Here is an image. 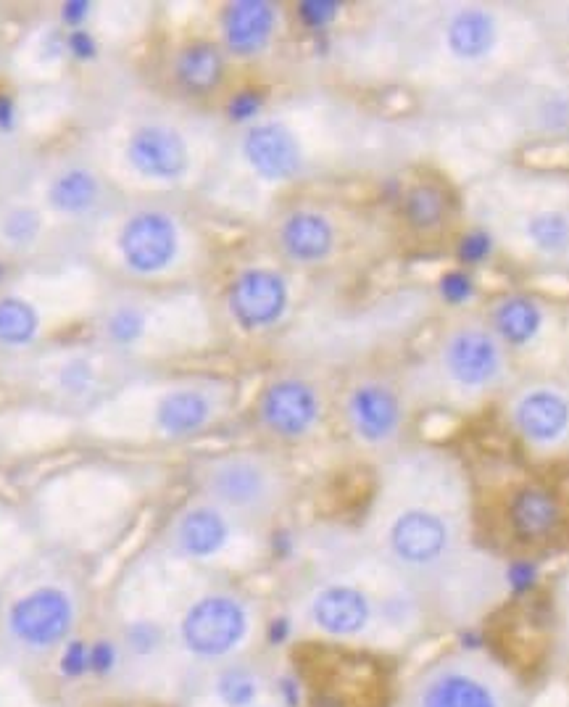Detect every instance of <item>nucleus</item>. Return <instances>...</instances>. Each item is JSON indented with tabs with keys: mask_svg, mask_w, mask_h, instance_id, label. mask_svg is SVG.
I'll return each mask as SVG.
<instances>
[{
	"mask_svg": "<svg viewBox=\"0 0 569 707\" xmlns=\"http://www.w3.org/2000/svg\"><path fill=\"white\" fill-rule=\"evenodd\" d=\"M540 309L525 296H512V299L501 301L496 309V328L506 341L514 346H522L538 333L540 328Z\"/></svg>",
	"mask_w": 569,
	"mask_h": 707,
	"instance_id": "24",
	"label": "nucleus"
},
{
	"mask_svg": "<svg viewBox=\"0 0 569 707\" xmlns=\"http://www.w3.org/2000/svg\"><path fill=\"white\" fill-rule=\"evenodd\" d=\"M40 231H43V219H40V214L30 206L11 208L3 222H0V233H3V238L9 240L11 246L35 244Z\"/></svg>",
	"mask_w": 569,
	"mask_h": 707,
	"instance_id": "28",
	"label": "nucleus"
},
{
	"mask_svg": "<svg viewBox=\"0 0 569 707\" xmlns=\"http://www.w3.org/2000/svg\"><path fill=\"white\" fill-rule=\"evenodd\" d=\"M100 183L93 172L74 170L61 172L51 185H47V204L61 214H83L87 208L98 204Z\"/></svg>",
	"mask_w": 569,
	"mask_h": 707,
	"instance_id": "22",
	"label": "nucleus"
},
{
	"mask_svg": "<svg viewBox=\"0 0 569 707\" xmlns=\"http://www.w3.org/2000/svg\"><path fill=\"white\" fill-rule=\"evenodd\" d=\"M178 225L161 212H138L119 233V251L125 265L140 275H153L178 257Z\"/></svg>",
	"mask_w": 569,
	"mask_h": 707,
	"instance_id": "7",
	"label": "nucleus"
},
{
	"mask_svg": "<svg viewBox=\"0 0 569 707\" xmlns=\"http://www.w3.org/2000/svg\"><path fill=\"white\" fill-rule=\"evenodd\" d=\"M491 248H493L491 235L470 233L464 235L462 244H459V257H462V261H466V265H480V261L491 257Z\"/></svg>",
	"mask_w": 569,
	"mask_h": 707,
	"instance_id": "34",
	"label": "nucleus"
},
{
	"mask_svg": "<svg viewBox=\"0 0 569 707\" xmlns=\"http://www.w3.org/2000/svg\"><path fill=\"white\" fill-rule=\"evenodd\" d=\"M17 127V100L9 93H0V130L11 132Z\"/></svg>",
	"mask_w": 569,
	"mask_h": 707,
	"instance_id": "40",
	"label": "nucleus"
},
{
	"mask_svg": "<svg viewBox=\"0 0 569 707\" xmlns=\"http://www.w3.org/2000/svg\"><path fill=\"white\" fill-rule=\"evenodd\" d=\"M385 538H388L393 560L411 574H438L440 589V578H445V565L453 560V549H457V525L451 515L425 504L404 507L390 521Z\"/></svg>",
	"mask_w": 569,
	"mask_h": 707,
	"instance_id": "3",
	"label": "nucleus"
},
{
	"mask_svg": "<svg viewBox=\"0 0 569 707\" xmlns=\"http://www.w3.org/2000/svg\"><path fill=\"white\" fill-rule=\"evenodd\" d=\"M90 383H93L90 362L72 360L69 365H64V369H61V386L72 390V394H83V390L90 388Z\"/></svg>",
	"mask_w": 569,
	"mask_h": 707,
	"instance_id": "33",
	"label": "nucleus"
},
{
	"mask_svg": "<svg viewBox=\"0 0 569 707\" xmlns=\"http://www.w3.org/2000/svg\"><path fill=\"white\" fill-rule=\"evenodd\" d=\"M496 43V22L487 11H459L449 24V49L459 58H480Z\"/></svg>",
	"mask_w": 569,
	"mask_h": 707,
	"instance_id": "21",
	"label": "nucleus"
},
{
	"mask_svg": "<svg viewBox=\"0 0 569 707\" xmlns=\"http://www.w3.org/2000/svg\"><path fill=\"white\" fill-rule=\"evenodd\" d=\"M527 238L546 254H559L569 246V217L561 212H540L527 222Z\"/></svg>",
	"mask_w": 569,
	"mask_h": 707,
	"instance_id": "27",
	"label": "nucleus"
},
{
	"mask_svg": "<svg viewBox=\"0 0 569 707\" xmlns=\"http://www.w3.org/2000/svg\"><path fill=\"white\" fill-rule=\"evenodd\" d=\"M261 692V676L254 665H225L214 678V695L225 707H254Z\"/></svg>",
	"mask_w": 569,
	"mask_h": 707,
	"instance_id": "23",
	"label": "nucleus"
},
{
	"mask_svg": "<svg viewBox=\"0 0 569 707\" xmlns=\"http://www.w3.org/2000/svg\"><path fill=\"white\" fill-rule=\"evenodd\" d=\"M243 157L264 180H290L301 172L303 153L296 135L280 122L254 125L243 138Z\"/></svg>",
	"mask_w": 569,
	"mask_h": 707,
	"instance_id": "12",
	"label": "nucleus"
},
{
	"mask_svg": "<svg viewBox=\"0 0 569 707\" xmlns=\"http://www.w3.org/2000/svg\"><path fill=\"white\" fill-rule=\"evenodd\" d=\"M254 707H267V705H254Z\"/></svg>",
	"mask_w": 569,
	"mask_h": 707,
	"instance_id": "41",
	"label": "nucleus"
},
{
	"mask_svg": "<svg viewBox=\"0 0 569 707\" xmlns=\"http://www.w3.org/2000/svg\"><path fill=\"white\" fill-rule=\"evenodd\" d=\"M127 644L138 655H151L161 646V631L155 623H135L127 631Z\"/></svg>",
	"mask_w": 569,
	"mask_h": 707,
	"instance_id": "31",
	"label": "nucleus"
},
{
	"mask_svg": "<svg viewBox=\"0 0 569 707\" xmlns=\"http://www.w3.org/2000/svg\"><path fill=\"white\" fill-rule=\"evenodd\" d=\"M377 608L372 597L354 583H328L311 597L309 621L330 639H358L372 629Z\"/></svg>",
	"mask_w": 569,
	"mask_h": 707,
	"instance_id": "6",
	"label": "nucleus"
},
{
	"mask_svg": "<svg viewBox=\"0 0 569 707\" xmlns=\"http://www.w3.org/2000/svg\"><path fill=\"white\" fill-rule=\"evenodd\" d=\"M127 161L142 178L174 183L187 172L190 153L178 130L164 125H142L127 140Z\"/></svg>",
	"mask_w": 569,
	"mask_h": 707,
	"instance_id": "9",
	"label": "nucleus"
},
{
	"mask_svg": "<svg viewBox=\"0 0 569 707\" xmlns=\"http://www.w3.org/2000/svg\"><path fill=\"white\" fill-rule=\"evenodd\" d=\"M337 11H341V3H332V0H303L298 6L301 22L307 26H314V30L316 26H328L337 17Z\"/></svg>",
	"mask_w": 569,
	"mask_h": 707,
	"instance_id": "30",
	"label": "nucleus"
},
{
	"mask_svg": "<svg viewBox=\"0 0 569 707\" xmlns=\"http://www.w3.org/2000/svg\"><path fill=\"white\" fill-rule=\"evenodd\" d=\"M229 542V521L214 504H198L180 515L174 525V544L185 557L193 560H206V557L219 555Z\"/></svg>",
	"mask_w": 569,
	"mask_h": 707,
	"instance_id": "17",
	"label": "nucleus"
},
{
	"mask_svg": "<svg viewBox=\"0 0 569 707\" xmlns=\"http://www.w3.org/2000/svg\"><path fill=\"white\" fill-rule=\"evenodd\" d=\"M401 707H530L509 665L480 646L438 652L406 686Z\"/></svg>",
	"mask_w": 569,
	"mask_h": 707,
	"instance_id": "1",
	"label": "nucleus"
},
{
	"mask_svg": "<svg viewBox=\"0 0 569 707\" xmlns=\"http://www.w3.org/2000/svg\"><path fill=\"white\" fill-rule=\"evenodd\" d=\"M203 491L225 515L264 521L280 507L282 478L256 454L216 457L203 470Z\"/></svg>",
	"mask_w": 569,
	"mask_h": 707,
	"instance_id": "2",
	"label": "nucleus"
},
{
	"mask_svg": "<svg viewBox=\"0 0 569 707\" xmlns=\"http://www.w3.org/2000/svg\"><path fill=\"white\" fill-rule=\"evenodd\" d=\"M208 420H212V401L201 390H169L155 407V426L174 439L198 433Z\"/></svg>",
	"mask_w": 569,
	"mask_h": 707,
	"instance_id": "19",
	"label": "nucleus"
},
{
	"mask_svg": "<svg viewBox=\"0 0 569 707\" xmlns=\"http://www.w3.org/2000/svg\"><path fill=\"white\" fill-rule=\"evenodd\" d=\"M445 195L436 185H415L404 199V214L411 227L417 231H436L440 222L445 219Z\"/></svg>",
	"mask_w": 569,
	"mask_h": 707,
	"instance_id": "26",
	"label": "nucleus"
},
{
	"mask_svg": "<svg viewBox=\"0 0 569 707\" xmlns=\"http://www.w3.org/2000/svg\"><path fill=\"white\" fill-rule=\"evenodd\" d=\"M565 525V507L551 489L522 486L509 502V528L525 544H540L554 538Z\"/></svg>",
	"mask_w": 569,
	"mask_h": 707,
	"instance_id": "14",
	"label": "nucleus"
},
{
	"mask_svg": "<svg viewBox=\"0 0 569 707\" xmlns=\"http://www.w3.org/2000/svg\"><path fill=\"white\" fill-rule=\"evenodd\" d=\"M277 11L272 3L264 0H237L229 3L222 17L227 49L237 56H254L269 43L275 32Z\"/></svg>",
	"mask_w": 569,
	"mask_h": 707,
	"instance_id": "16",
	"label": "nucleus"
},
{
	"mask_svg": "<svg viewBox=\"0 0 569 707\" xmlns=\"http://www.w3.org/2000/svg\"><path fill=\"white\" fill-rule=\"evenodd\" d=\"M519 433L538 447H551L569 433V401L557 390H533L514 409Z\"/></svg>",
	"mask_w": 569,
	"mask_h": 707,
	"instance_id": "15",
	"label": "nucleus"
},
{
	"mask_svg": "<svg viewBox=\"0 0 569 707\" xmlns=\"http://www.w3.org/2000/svg\"><path fill=\"white\" fill-rule=\"evenodd\" d=\"M280 240L290 259L314 265V261H322L332 251L335 233H332V225L322 214L293 212L284 219Z\"/></svg>",
	"mask_w": 569,
	"mask_h": 707,
	"instance_id": "18",
	"label": "nucleus"
},
{
	"mask_svg": "<svg viewBox=\"0 0 569 707\" xmlns=\"http://www.w3.org/2000/svg\"><path fill=\"white\" fill-rule=\"evenodd\" d=\"M61 671L66 676H83L90 671V646L85 642H72L61 655Z\"/></svg>",
	"mask_w": 569,
	"mask_h": 707,
	"instance_id": "35",
	"label": "nucleus"
},
{
	"mask_svg": "<svg viewBox=\"0 0 569 707\" xmlns=\"http://www.w3.org/2000/svg\"><path fill=\"white\" fill-rule=\"evenodd\" d=\"M261 106H264L261 93L243 90V93H237V96L229 98L227 114H229V119H233V122H248V119H254L256 114L261 111Z\"/></svg>",
	"mask_w": 569,
	"mask_h": 707,
	"instance_id": "32",
	"label": "nucleus"
},
{
	"mask_svg": "<svg viewBox=\"0 0 569 707\" xmlns=\"http://www.w3.org/2000/svg\"><path fill=\"white\" fill-rule=\"evenodd\" d=\"M440 293H443V299L451 301V304H462V301L472 296V280L466 278L464 272H449L440 280Z\"/></svg>",
	"mask_w": 569,
	"mask_h": 707,
	"instance_id": "36",
	"label": "nucleus"
},
{
	"mask_svg": "<svg viewBox=\"0 0 569 707\" xmlns=\"http://www.w3.org/2000/svg\"><path fill=\"white\" fill-rule=\"evenodd\" d=\"M445 367L459 386L483 388L498 378L501 352L483 330H459L445 346Z\"/></svg>",
	"mask_w": 569,
	"mask_h": 707,
	"instance_id": "13",
	"label": "nucleus"
},
{
	"mask_svg": "<svg viewBox=\"0 0 569 707\" xmlns=\"http://www.w3.org/2000/svg\"><path fill=\"white\" fill-rule=\"evenodd\" d=\"M225 56L214 43H190L174 62V77L190 96H206L222 83Z\"/></svg>",
	"mask_w": 569,
	"mask_h": 707,
	"instance_id": "20",
	"label": "nucleus"
},
{
	"mask_svg": "<svg viewBox=\"0 0 569 707\" xmlns=\"http://www.w3.org/2000/svg\"><path fill=\"white\" fill-rule=\"evenodd\" d=\"M288 307V286L272 269H246L229 286V312L237 325L261 330L275 325Z\"/></svg>",
	"mask_w": 569,
	"mask_h": 707,
	"instance_id": "8",
	"label": "nucleus"
},
{
	"mask_svg": "<svg viewBox=\"0 0 569 707\" xmlns=\"http://www.w3.org/2000/svg\"><path fill=\"white\" fill-rule=\"evenodd\" d=\"M64 45L74 58H79V62H90V58H95V53H98V43H95V38L87 30H83V26L72 30L69 35H66Z\"/></svg>",
	"mask_w": 569,
	"mask_h": 707,
	"instance_id": "37",
	"label": "nucleus"
},
{
	"mask_svg": "<svg viewBox=\"0 0 569 707\" xmlns=\"http://www.w3.org/2000/svg\"><path fill=\"white\" fill-rule=\"evenodd\" d=\"M74 625V604L69 594L45 586L11 604L9 631L17 642L32 650H51L64 642Z\"/></svg>",
	"mask_w": 569,
	"mask_h": 707,
	"instance_id": "5",
	"label": "nucleus"
},
{
	"mask_svg": "<svg viewBox=\"0 0 569 707\" xmlns=\"http://www.w3.org/2000/svg\"><path fill=\"white\" fill-rule=\"evenodd\" d=\"M119 650L114 642H98L90 646V671L95 673H108L117 668Z\"/></svg>",
	"mask_w": 569,
	"mask_h": 707,
	"instance_id": "38",
	"label": "nucleus"
},
{
	"mask_svg": "<svg viewBox=\"0 0 569 707\" xmlns=\"http://www.w3.org/2000/svg\"><path fill=\"white\" fill-rule=\"evenodd\" d=\"M248 608L233 594H206L180 621V644L198 660H225L246 642Z\"/></svg>",
	"mask_w": 569,
	"mask_h": 707,
	"instance_id": "4",
	"label": "nucleus"
},
{
	"mask_svg": "<svg viewBox=\"0 0 569 707\" xmlns=\"http://www.w3.org/2000/svg\"><path fill=\"white\" fill-rule=\"evenodd\" d=\"M37 312L30 301L19 296L0 299V343L3 346H24L37 335Z\"/></svg>",
	"mask_w": 569,
	"mask_h": 707,
	"instance_id": "25",
	"label": "nucleus"
},
{
	"mask_svg": "<svg viewBox=\"0 0 569 707\" xmlns=\"http://www.w3.org/2000/svg\"><path fill=\"white\" fill-rule=\"evenodd\" d=\"M90 9H93V6L85 3V0H69V3L61 6V19H64L66 24H72L74 30H79V24L85 22Z\"/></svg>",
	"mask_w": 569,
	"mask_h": 707,
	"instance_id": "39",
	"label": "nucleus"
},
{
	"mask_svg": "<svg viewBox=\"0 0 569 707\" xmlns=\"http://www.w3.org/2000/svg\"><path fill=\"white\" fill-rule=\"evenodd\" d=\"M106 330L114 343L127 346V343H135L146 333V318H142V312H138L135 307H121L108 318Z\"/></svg>",
	"mask_w": 569,
	"mask_h": 707,
	"instance_id": "29",
	"label": "nucleus"
},
{
	"mask_svg": "<svg viewBox=\"0 0 569 707\" xmlns=\"http://www.w3.org/2000/svg\"><path fill=\"white\" fill-rule=\"evenodd\" d=\"M259 415L280 439H301L320 420V396L303 381H277L264 390Z\"/></svg>",
	"mask_w": 569,
	"mask_h": 707,
	"instance_id": "10",
	"label": "nucleus"
},
{
	"mask_svg": "<svg viewBox=\"0 0 569 707\" xmlns=\"http://www.w3.org/2000/svg\"><path fill=\"white\" fill-rule=\"evenodd\" d=\"M401 401L393 394L388 386L379 383H364L351 390L348 396V422L351 430L364 443L379 447L396 439V433L401 430Z\"/></svg>",
	"mask_w": 569,
	"mask_h": 707,
	"instance_id": "11",
	"label": "nucleus"
}]
</instances>
